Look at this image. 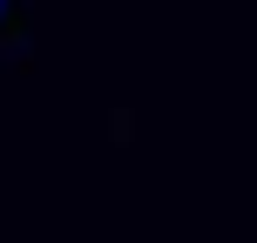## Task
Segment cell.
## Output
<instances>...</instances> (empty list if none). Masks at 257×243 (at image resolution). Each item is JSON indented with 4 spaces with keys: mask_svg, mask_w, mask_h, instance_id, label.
I'll return each mask as SVG.
<instances>
[{
    "mask_svg": "<svg viewBox=\"0 0 257 243\" xmlns=\"http://www.w3.org/2000/svg\"><path fill=\"white\" fill-rule=\"evenodd\" d=\"M0 34H14V14H7V7H0Z\"/></svg>",
    "mask_w": 257,
    "mask_h": 243,
    "instance_id": "cell-1",
    "label": "cell"
}]
</instances>
